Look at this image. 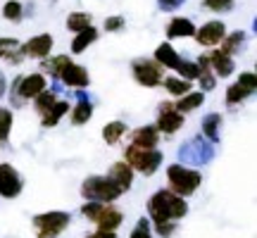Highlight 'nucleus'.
<instances>
[{
  "instance_id": "nucleus-1",
  "label": "nucleus",
  "mask_w": 257,
  "mask_h": 238,
  "mask_svg": "<svg viewBox=\"0 0 257 238\" xmlns=\"http://www.w3.org/2000/svg\"><path fill=\"white\" fill-rule=\"evenodd\" d=\"M148 214H150L153 224H160V221H179L181 217L188 214V202H186V198L172 193L169 188H160L148 200Z\"/></svg>"
},
{
  "instance_id": "nucleus-2",
  "label": "nucleus",
  "mask_w": 257,
  "mask_h": 238,
  "mask_svg": "<svg viewBox=\"0 0 257 238\" xmlns=\"http://www.w3.org/2000/svg\"><path fill=\"white\" fill-rule=\"evenodd\" d=\"M167 183H169V191L172 193L181 195V198H188V195H193L200 188L202 174L188 165L174 162V165L167 167Z\"/></svg>"
},
{
  "instance_id": "nucleus-3",
  "label": "nucleus",
  "mask_w": 257,
  "mask_h": 238,
  "mask_svg": "<svg viewBox=\"0 0 257 238\" xmlns=\"http://www.w3.org/2000/svg\"><path fill=\"white\" fill-rule=\"evenodd\" d=\"M81 214L102 231H117L121 226V221H124V214H121L112 202L86 200L81 205Z\"/></svg>"
},
{
  "instance_id": "nucleus-4",
  "label": "nucleus",
  "mask_w": 257,
  "mask_h": 238,
  "mask_svg": "<svg viewBox=\"0 0 257 238\" xmlns=\"http://www.w3.org/2000/svg\"><path fill=\"white\" fill-rule=\"evenodd\" d=\"M48 88V76L43 72H31V74H19L10 86V100L15 105H22L27 100H34L41 91Z\"/></svg>"
},
{
  "instance_id": "nucleus-5",
  "label": "nucleus",
  "mask_w": 257,
  "mask_h": 238,
  "mask_svg": "<svg viewBox=\"0 0 257 238\" xmlns=\"http://www.w3.org/2000/svg\"><path fill=\"white\" fill-rule=\"evenodd\" d=\"M124 162L134 172H141L143 176H153L162 167V153L157 148H136L128 146L124 150Z\"/></svg>"
},
{
  "instance_id": "nucleus-6",
  "label": "nucleus",
  "mask_w": 257,
  "mask_h": 238,
  "mask_svg": "<svg viewBox=\"0 0 257 238\" xmlns=\"http://www.w3.org/2000/svg\"><path fill=\"white\" fill-rule=\"evenodd\" d=\"M81 195L86 200H98V202H112L119 195H124L117 183L107 179V176H88L81 183Z\"/></svg>"
},
{
  "instance_id": "nucleus-7",
  "label": "nucleus",
  "mask_w": 257,
  "mask_h": 238,
  "mask_svg": "<svg viewBox=\"0 0 257 238\" xmlns=\"http://www.w3.org/2000/svg\"><path fill=\"white\" fill-rule=\"evenodd\" d=\"M69 212L62 210H53V212H43L34 217V229H36L38 238H57L67 226H69Z\"/></svg>"
},
{
  "instance_id": "nucleus-8",
  "label": "nucleus",
  "mask_w": 257,
  "mask_h": 238,
  "mask_svg": "<svg viewBox=\"0 0 257 238\" xmlns=\"http://www.w3.org/2000/svg\"><path fill=\"white\" fill-rule=\"evenodd\" d=\"M131 74H134V81L143 88H157L162 86L165 79V67L157 62V60H134L131 62Z\"/></svg>"
},
{
  "instance_id": "nucleus-9",
  "label": "nucleus",
  "mask_w": 257,
  "mask_h": 238,
  "mask_svg": "<svg viewBox=\"0 0 257 238\" xmlns=\"http://www.w3.org/2000/svg\"><path fill=\"white\" fill-rule=\"evenodd\" d=\"M212 155H214V148H212V143L207 141L205 136H193L188 143H184L181 146V150H179V157L184 160L181 165H205V162H210Z\"/></svg>"
},
{
  "instance_id": "nucleus-10",
  "label": "nucleus",
  "mask_w": 257,
  "mask_h": 238,
  "mask_svg": "<svg viewBox=\"0 0 257 238\" xmlns=\"http://www.w3.org/2000/svg\"><path fill=\"white\" fill-rule=\"evenodd\" d=\"M186 124V114H181V112L174 107V102H160V107H157V122L155 127L157 131H160V136H174L176 131H181V127Z\"/></svg>"
},
{
  "instance_id": "nucleus-11",
  "label": "nucleus",
  "mask_w": 257,
  "mask_h": 238,
  "mask_svg": "<svg viewBox=\"0 0 257 238\" xmlns=\"http://www.w3.org/2000/svg\"><path fill=\"white\" fill-rule=\"evenodd\" d=\"M224 36H226V22H221V19L205 22L202 27H195V34H193L195 43L202 48H217Z\"/></svg>"
},
{
  "instance_id": "nucleus-12",
  "label": "nucleus",
  "mask_w": 257,
  "mask_h": 238,
  "mask_svg": "<svg viewBox=\"0 0 257 238\" xmlns=\"http://www.w3.org/2000/svg\"><path fill=\"white\" fill-rule=\"evenodd\" d=\"M57 81L62 83L64 88L83 91V88H88V86H91V74H88V69H86L83 64H76L72 60V62L62 69V74H60V79H57Z\"/></svg>"
},
{
  "instance_id": "nucleus-13",
  "label": "nucleus",
  "mask_w": 257,
  "mask_h": 238,
  "mask_svg": "<svg viewBox=\"0 0 257 238\" xmlns=\"http://www.w3.org/2000/svg\"><path fill=\"white\" fill-rule=\"evenodd\" d=\"M53 43H55L53 34H36L27 43H22V53L27 60H43L53 53Z\"/></svg>"
},
{
  "instance_id": "nucleus-14",
  "label": "nucleus",
  "mask_w": 257,
  "mask_h": 238,
  "mask_svg": "<svg viewBox=\"0 0 257 238\" xmlns=\"http://www.w3.org/2000/svg\"><path fill=\"white\" fill-rule=\"evenodd\" d=\"M24 188L19 172L8 162H0V195L3 198H17Z\"/></svg>"
},
{
  "instance_id": "nucleus-15",
  "label": "nucleus",
  "mask_w": 257,
  "mask_h": 238,
  "mask_svg": "<svg viewBox=\"0 0 257 238\" xmlns=\"http://www.w3.org/2000/svg\"><path fill=\"white\" fill-rule=\"evenodd\" d=\"M0 60L8 64H22L27 57L22 53V41L15 36H0Z\"/></svg>"
},
{
  "instance_id": "nucleus-16",
  "label": "nucleus",
  "mask_w": 257,
  "mask_h": 238,
  "mask_svg": "<svg viewBox=\"0 0 257 238\" xmlns=\"http://www.w3.org/2000/svg\"><path fill=\"white\" fill-rule=\"evenodd\" d=\"M207 60H210V72L214 74L217 79H226V76H231V74L236 72V62H233V57L219 53L217 48L207 55Z\"/></svg>"
},
{
  "instance_id": "nucleus-17",
  "label": "nucleus",
  "mask_w": 257,
  "mask_h": 238,
  "mask_svg": "<svg viewBox=\"0 0 257 238\" xmlns=\"http://www.w3.org/2000/svg\"><path fill=\"white\" fill-rule=\"evenodd\" d=\"M160 131H157L155 124H143L131 131V146L136 148H157L160 143Z\"/></svg>"
},
{
  "instance_id": "nucleus-18",
  "label": "nucleus",
  "mask_w": 257,
  "mask_h": 238,
  "mask_svg": "<svg viewBox=\"0 0 257 238\" xmlns=\"http://www.w3.org/2000/svg\"><path fill=\"white\" fill-rule=\"evenodd\" d=\"M69 122H72V127H83V124H88L93 117V105L91 100L86 98V93H79L76 95V105L69 107Z\"/></svg>"
},
{
  "instance_id": "nucleus-19",
  "label": "nucleus",
  "mask_w": 257,
  "mask_h": 238,
  "mask_svg": "<svg viewBox=\"0 0 257 238\" xmlns=\"http://www.w3.org/2000/svg\"><path fill=\"white\" fill-rule=\"evenodd\" d=\"M153 60H157V62L162 64L165 69H172V72H176V67L181 64V60L184 57L176 53V48L169 43V41H165V43H160V46L155 48V53H153Z\"/></svg>"
},
{
  "instance_id": "nucleus-20",
  "label": "nucleus",
  "mask_w": 257,
  "mask_h": 238,
  "mask_svg": "<svg viewBox=\"0 0 257 238\" xmlns=\"http://www.w3.org/2000/svg\"><path fill=\"white\" fill-rule=\"evenodd\" d=\"M105 176H107V179H112V181L117 183L124 193L134 186V169H131L124 160H121V162H114V165L107 169V174H105Z\"/></svg>"
},
{
  "instance_id": "nucleus-21",
  "label": "nucleus",
  "mask_w": 257,
  "mask_h": 238,
  "mask_svg": "<svg viewBox=\"0 0 257 238\" xmlns=\"http://www.w3.org/2000/svg\"><path fill=\"white\" fill-rule=\"evenodd\" d=\"M195 34V22L188 17H174L167 24V38L174 41V38H191Z\"/></svg>"
},
{
  "instance_id": "nucleus-22",
  "label": "nucleus",
  "mask_w": 257,
  "mask_h": 238,
  "mask_svg": "<svg viewBox=\"0 0 257 238\" xmlns=\"http://www.w3.org/2000/svg\"><path fill=\"white\" fill-rule=\"evenodd\" d=\"M98 36H100V31L93 27V24L88 29H83V31H76V34H74V41H72V55H81V53H86V50L98 41Z\"/></svg>"
},
{
  "instance_id": "nucleus-23",
  "label": "nucleus",
  "mask_w": 257,
  "mask_h": 238,
  "mask_svg": "<svg viewBox=\"0 0 257 238\" xmlns=\"http://www.w3.org/2000/svg\"><path fill=\"white\" fill-rule=\"evenodd\" d=\"M245 31H226V36L221 38V43L217 46V50L219 53H224V55H229V57H233L236 53H240L243 48H245Z\"/></svg>"
},
{
  "instance_id": "nucleus-24",
  "label": "nucleus",
  "mask_w": 257,
  "mask_h": 238,
  "mask_svg": "<svg viewBox=\"0 0 257 238\" xmlns=\"http://www.w3.org/2000/svg\"><path fill=\"white\" fill-rule=\"evenodd\" d=\"M221 124H224V117L219 112H210L202 117V136L207 138L210 143H219V134H221Z\"/></svg>"
},
{
  "instance_id": "nucleus-25",
  "label": "nucleus",
  "mask_w": 257,
  "mask_h": 238,
  "mask_svg": "<svg viewBox=\"0 0 257 238\" xmlns=\"http://www.w3.org/2000/svg\"><path fill=\"white\" fill-rule=\"evenodd\" d=\"M69 102L67 100H60L57 98V102L50 107V110L46 112V114H41V127L43 129H53V127H57L60 122H62V117H67V112H69Z\"/></svg>"
},
{
  "instance_id": "nucleus-26",
  "label": "nucleus",
  "mask_w": 257,
  "mask_h": 238,
  "mask_svg": "<svg viewBox=\"0 0 257 238\" xmlns=\"http://www.w3.org/2000/svg\"><path fill=\"white\" fill-rule=\"evenodd\" d=\"M72 62V57L69 55H48L41 60V72L46 74V76H50V79H60V74H62V69L67 67V64Z\"/></svg>"
},
{
  "instance_id": "nucleus-27",
  "label": "nucleus",
  "mask_w": 257,
  "mask_h": 238,
  "mask_svg": "<svg viewBox=\"0 0 257 238\" xmlns=\"http://www.w3.org/2000/svg\"><path fill=\"white\" fill-rule=\"evenodd\" d=\"M202 102H205V93L202 91H188V93H184V95H179V98H176L174 107L181 112V114H188V112L198 110Z\"/></svg>"
},
{
  "instance_id": "nucleus-28",
  "label": "nucleus",
  "mask_w": 257,
  "mask_h": 238,
  "mask_svg": "<svg viewBox=\"0 0 257 238\" xmlns=\"http://www.w3.org/2000/svg\"><path fill=\"white\" fill-rule=\"evenodd\" d=\"M128 127L121 122V119H114V122H107L105 127H102V141L107 143V146H117L121 138L126 136Z\"/></svg>"
},
{
  "instance_id": "nucleus-29",
  "label": "nucleus",
  "mask_w": 257,
  "mask_h": 238,
  "mask_svg": "<svg viewBox=\"0 0 257 238\" xmlns=\"http://www.w3.org/2000/svg\"><path fill=\"white\" fill-rule=\"evenodd\" d=\"M162 86L167 88V93L172 95V98H179V95H184V93L191 91L193 81H188V79H181V76H165L162 79Z\"/></svg>"
},
{
  "instance_id": "nucleus-30",
  "label": "nucleus",
  "mask_w": 257,
  "mask_h": 238,
  "mask_svg": "<svg viewBox=\"0 0 257 238\" xmlns=\"http://www.w3.org/2000/svg\"><path fill=\"white\" fill-rule=\"evenodd\" d=\"M252 95V93L245 88V86H240L238 81L231 83L229 88H226V93H224V100H226V105L229 107H236V105H240V102H245Z\"/></svg>"
},
{
  "instance_id": "nucleus-31",
  "label": "nucleus",
  "mask_w": 257,
  "mask_h": 238,
  "mask_svg": "<svg viewBox=\"0 0 257 238\" xmlns=\"http://www.w3.org/2000/svg\"><path fill=\"white\" fill-rule=\"evenodd\" d=\"M93 24V15L91 12H69L67 15V29L72 31V34H76V31H83V29H88Z\"/></svg>"
},
{
  "instance_id": "nucleus-32",
  "label": "nucleus",
  "mask_w": 257,
  "mask_h": 238,
  "mask_svg": "<svg viewBox=\"0 0 257 238\" xmlns=\"http://www.w3.org/2000/svg\"><path fill=\"white\" fill-rule=\"evenodd\" d=\"M57 98H60V93H55L53 88H46V91H41L36 98H34V107H36L38 114H46L57 102Z\"/></svg>"
},
{
  "instance_id": "nucleus-33",
  "label": "nucleus",
  "mask_w": 257,
  "mask_h": 238,
  "mask_svg": "<svg viewBox=\"0 0 257 238\" xmlns=\"http://www.w3.org/2000/svg\"><path fill=\"white\" fill-rule=\"evenodd\" d=\"M12 124H15V114L10 107H0V146H5L12 134Z\"/></svg>"
},
{
  "instance_id": "nucleus-34",
  "label": "nucleus",
  "mask_w": 257,
  "mask_h": 238,
  "mask_svg": "<svg viewBox=\"0 0 257 238\" xmlns=\"http://www.w3.org/2000/svg\"><path fill=\"white\" fill-rule=\"evenodd\" d=\"M3 17L8 19V22L19 24V22L24 19V3H22V0H8V3L3 5Z\"/></svg>"
},
{
  "instance_id": "nucleus-35",
  "label": "nucleus",
  "mask_w": 257,
  "mask_h": 238,
  "mask_svg": "<svg viewBox=\"0 0 257 238\" xmlns=\"http://www.w3.org/2000/svg\"><path fill=\"white\" fill-rule=\"evenodd\" d=\"M202 8L217 12V15H224V12H231L236 8V0H202Z\"/></svg>"
},
{
  "instance_id": "nucleus-36",
  "label": "nucleus",
  "mask_w": 257,
  "mask_h": 238,
  "mask_svg": "<svg viewBox=\"0 0 257 238\" xmlns=\"http://www.w3.org/2000/svg\"><path fill=\"white\" fill-rule=\"evenodd\" d=\"M195 81L200 83V91L202 93H210V91H214V88H217V76H214L210 69H205V72L198 74V79H195Z\"/></svg>"
},
{
  "instance_id": "nucleus-37",
  "label": "nucleus",
  "mask_w": 257,
  "mask_h": 238,
  "mask_svg": "<svg viewBox=\"0 0 257 238\" xmlns=\"http://www.w3.org/2000/svg\"><path fill=\"white\" fill-rule=\"evenodd\" d=\"M105 31L107 34H117V31H124V27H126V19L121 17V15H112V17L105 19Z\"/></svg>"
},
{
  "instance_id": "nucleus-38",
  "label": "nucleus",
  "mask_w": 257,
  "mask_h": 238,
  "mask_svg": "<svg viewBox=\"0 0 257 238\" xmlns=\"http://www.w3.org/2000/svg\"><path fill=\"white\" fill-rule=\"evenodd\" d=\"M128 238H153V229H150V219L143 217V219H138L136 229L131 231V236Z\"/></svg>"
},
{
  "instance_id": "nucleus-39",
  "label": "nucleus",
  "mask_w": 257,
  "mask_h": 238,
  "mask_svg": "<svg viewBox=\"0 0 257 238\" xmlns=\"http://www.w3.org/2000/svg\"><path fill=\"white\" fill-rule=\"evenodd\" d=\"M238 83L240 86H245L250 93H255L257 91V74L255 72H243L238 76Z\"/></svg>"
},
{
  "instance_id": "nucleus-40",
  "label": "nucleus",
  "mask_w": 257,
  "mask_h": 238,
  "mask_svg": "<svg viewBox=\"0 0 257 238\" xmlns=\"http://www.w3.org/2000/svg\"><path fill=\"white\" fill-rule=\"evenodd\" d=\"M184 3L186 0H160V5H157V8L162 10V12H174V10H179Z\"/></svg>"
},
{
  "instance_id": "nucleus-41",
  "label": "nucleus",
  "mask_w": 257,
  "mask_h": 238,
  "mask_svg": "<svg viewBox=\"0 0 257 238\" xmlns=\"http://www.w3.org/2000/svg\"><path fill=\"white\" fill-rule=\"evenodd\" d=\"M86 238H117V231H102V229H98L95 233H91V236H86Z\"/></svg>"
},
{
  "instance_id": "nucleus-42",
  "label": "nucleus",
  "mask_w": 257,
  "mask_h": 238,
  "mask_svg": "<svg viewBox=\"0 0 257 238\" xmlns=\"http://www.w3.org/2000/svg\"><path fill=\"white\" fill-rule=\"evenodd\" d=\"M5 91H8V79H5V74H3V69H0V98L5 95Z\"/></svg>"
}]
</instances>
